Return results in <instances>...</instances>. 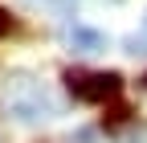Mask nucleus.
I'll use <instances>...</instances> for the list:
<instances>
[{
  "instance_id": "nucleus-1",
  "label": "nucleus",
  "mask_w": 147,
  "mask_h": 143,
  "mask_svg": "<svg viewBox=\"0 0 147 143\" xmlns=\"http://www.w3.org/2000/svg\"><path fill=\"white\" fill-rule=\"evenodd\" d=\"M4 106L21 123H41V119H53V115H57V106H53V98L45 94V86L33 82L29 74H12L8 94H4Z\"/></svg>"
},
{
  "instance_id": "nucleus-2",
  "label": "nucleus",
  "mask_w": 147,
  "mask_h": 143,
  "mask_svg": "<svg viewBox=\"0 0 147 143\" xmlns=\"http://www.w3.org/2000/svg\"><path fill=\"white\" fill-rule=\"evenodd\" d=\"M65 86L78 102H106V98H115L123 90V74H115V69H106V74H74L69 69Z\"/></svg>"
},
{
  "instance_id": "nucleus-3",
  "label": "nucleus",
  "mask_w": 147,
  "mask_h": 143,
  "mask_svg": "<svg viewBox=\"0 0 147 143\" xmlns=\"http://www.w3.org/2000/svg\"><path fill=\"white\" fill-rule=\"evenodd\" d=\"M65 45L74 49V53H82V57H94V53H106V33H98V29H86V25H74V29H65Z\"/></svg>"
},
{
  "instance_id": "nucleus-4",
  "label": "nucleus",
  "mask_w": 147,
  "mask_h": 143,
  "mask_svg": "<svg viewBox=\"0 0 147 143\" xmlns=\"http://www.w3.org/2000/svg\"><path fill=\"white\" fill-rule=\"evenodd\" d=\"M127 119H131V111H127V106H115V111L106 115V123H110V127H119V123H127Z\"/></svg>"
},
{
  "instance_id": "nucleus-5",
  "label": "nucleus",
  "mask_w": 147,
  "mask_h": 143,
  "mask_svg": "<svg viewBox=\"0 0 147 143\" xmlns=\"http://www.w3.org/2000/svg\"><path fill=\"white\" fill-rule=\"evenodd\" d=\"M127 53H147V37H127Z\"/></svg>"
},
{
  "instance_id": "nucleus-6",
  "label": "nucleus",
  "mask_w": 147,
  "mask_h": 143,
  "mask_svg": "<svg viewBox=\"0 0 147 143\" xmlns=\"http://www.w3.org/2000/svg\"><path fill=\"white\" fill-rule=\"evenodd\" d=\"M29 4H49V8H74V0H29Z\"/></svg>"
},
{
  "instance_id": "nucleus-7",
  "label": "nucleus",
  "mask_w": 147,
  "mask_h": 143,
  "mask_svg": "<svg viewBox=\"0 0 147 143\" xmlns=\"http://www.w3.org/2000/svg\"><path fill=\"white\" fill-rule=\"evenodd\" d=\"M8 29H12V16H8L4 8H0V37H4V33H8Z\"/></svg>"
},
{
  "instance_id": "nucleus-8",
  "label": "nucleus",
  "mask_w": 147,
  "mask_h": 143,
  "mask_svg": "<svg viewBox=\"0 0 147 143\" xmlns=\"http://www.w3.org/2000/svg\"><path fill=\"white\" fill-rule=\"evenodd\" d=\"M143 90H147V74H143Z\"/></svg>"
},
{
  "instance_id": "nucleus-9",
  "label": "nucleus",
  "mask_w": 147,
  "mask_h": 143,
  "mask_svg": "<svg viewBox=\"0 0 147 143\" xmlns=\"http://www.w3.org/2000/svg\"><path fill=\"white\" fill-rule=\"evenodd\" d=\"M143 29H147V16H143Z\"/></svg>"
}]
</instances>
